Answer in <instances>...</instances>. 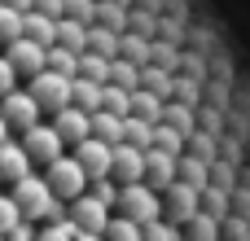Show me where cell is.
<instances>
[{"mask_svg": "<svg viewBox=\"0 0 250 241\" xmlns=\"http://www.w3.org/2000/svg\"><path fill=\"white\" fill-rule=\"evenodd\" d=\"M9 198H13V206H18V215L31 220V224H48V220H62V215H66V202H57V198L48 193L44 176H35V171H26L22 180H13Z\"/></svg>", "mask_w": 250, "mask_h": 241, "instance_id": "cell-1", "label": "cell"}, {"mask_svg": "<svg viewBox=\"0 0 250 241\" xmlns=\"http://www.w3.org/2000/svg\"><path fill=\"white\" fill-rule=\"evenodd\" d=\"M114 211L123 215V220H132V224H154V220H163V202H158V193L145 184V180H136V184H119V202H114Z\"/></svg>", "mask_w": 250, "mask_h": 241, "instance_id": "cell-2", "label": "cell"}, {"mask_svg": "<svg viewBox=\"0 0 250 241\" xmlns=\"http://www.w3.org/2000/svg\"><path fill=\"white\" fill-rule=\"evenodd\" d=\"M44 184H48V193H53L57 202H70V198H79V193L88 189V176H83V167H79L70 154H62V158H53V162L44 167Z\"/></svg>", "mask_w": 250, "mask_h": 241, "instance_id": "cell-3", "label": "cell"}, {"mask_svg": "<svg viewBox=\"0 0 250 241\" xmlns=\"http://www.w3.org/2000/svg\"><path fill=\"white\" fill-rule=\"evenodd\" d=\"M26 92H31V101L40 105V114H53V110L70 105V79H66V75H53V70L31 75V79H26Z\"/></svg>", "mask_w": 250, "mask_h": 241, "instance_id": "cell-4", "label": "cell"}, {"mask_svg": "<svg viewBox=\"0 0 250 241\" xmlns=\"http://www.w3.org/2000/svg\"><path fill=\"white\" fill-rule=\"evenodd\" d=\"M110 215H114V211H110V206H101L88 189H83L79 198H70V202H66V220L75 224V233H88V237H101V233H105V224H110Z\"/></svg>", "mask_w": 250, "mask_h": 241, "instance_id": "cell-5", "label": "cell"}, {"mask_svg": "<svg viewBox=\"0 0 250 241\" xmlns=\"http://www.w3.org/2000/svg\"><path fill=\"white\" fill-rule=\"evenodd\" d=\"M22 149H26V158H31V167H48L53 158H62L66 154V145H62V136L53 132V123H35V127H26L22 132Z\"/></svg>", "mask_w": 250, "mask_h": 241, "instance_id": "cell-6", "label": "cell"}, {"mask_svg": "<svg viewBox=\"0 0 250 241\" xmlns=\"http://www.w3.org/2000/svg\"><path fill=\"white\" fill-rule=\"evenodd\" d=\"M158 202H163V220L176 224V228L198 215V189H189L185 180H171V184L158 193Z\"/></svg>", "mask_w": 250, "mask_h": 241, "instance_id": "cell-7", "label": "cell"}, {"mask_svg": "<svg viewBox=\"0 0 250 241\" xmlns=\"http://www.w3.org/2000/svg\"><path fill=\"white\" fill-rule=\"evenodd\" d=\"M0 119L9 123V132H18V136H22V132H26V127H35L44 114H40V105L31 101V92H26V88H13V92H4V97H0Z\"/></svg>", "mask_w": 250, "mask_h": 241, "instance_id": "cell-8", "label": "cell"}, {"mask_svg": "<svg viewBox=\"0 0 250 241\" xmlns=\"http://www.w3.org/2000/svg\"><path fill=\"white\" fill-rule=\"evenodd\" d=\"M4 61L13 66V75L18 79H31V75H40L44 70V44H35V40H9L4 44Z\"/></svg>", "mask_w": 250, "mask_h": 241, "instance_id": "cell-9", "label": "cell"}, {"mask_svg": "<svg viewBox=\"0 0 250 241\" xmlns=\"http://www.w3.org/2000/svg\"><path fill=\"white\" fill-rule=\"evenodd\" d=\"M141 176H145V149L110 145V180L114 184H136Z\"/></svg>", "mask_w": 250, "mask_h": 241, "instance_id": "cell-10", "label": "cell"}, {"mask_svg": "<svg viewBox=\"0 0 250 241\" xmlns=\"http://www.w3.org/2000/svg\"><path fill=\"white\" fill-rule=\"evenodd\" d=\"M70 158L83 167V176L88 180H105L110 176V145H101V141H79V145H70Z\"/></svg>", "mask_w": 250, "mask_h": 241, "instance_id": "cell-11", "label": "cell"}, {"mask_svg": "<svg viewBox=\"0 0 250 241\" xmlns=\"http://www.w3.org/2000/svg\"><path fill=\"white\" fill-rule=\"evenodd\" d=\"M53 132L62 136V145H79V141H88V114L75 105H62V110H53Z\"/></svg>", "mask_w": 250, "mask_h": 241, "instance_id": "cell-12", "label": "cell"}, {"mask_svg": "<svg viewBox=\"0 0 250 241\" xmlns=\"http://www.w3.org/2000/svg\"><path fill=\"white\" fill-rule=\"evenodd\" d=\"M141 180H145V184H149L154 193H163V189H167V184L176 180V158L149 145V149H145V176H141Z\"/></svg>", "mask_w": 250, "mask_h": 241, "instance_id": "cell-13", "label": "cell"}, {"mask_svg": "<svg viewBox=\"0 0 250 241\" xmlns=\"http://www.w3.org/2000/svg\"><path fill=\"white\" fill-rule=\"evenodd\" d=\"M26 171H35L31 167V158H26V149H22V141H4L0 145V184H13V180H22Z\"/></svg>", "mask_w": 250, "mask_h": 241, "instance_id": "cell-14", "label": "cell"}, {"mask_svg": "<svg viewBox=\"0 0 250 241\" xmlns=\"http://www.w3.org/2000/svg\"><path fill=\"white\" fill-rule=\"evenodd\" d=\"M88 136L101 141V145H119L123 141V119L119 114H105V110H92L88 114Z\"/></svg>", "mask_w": 250, "mask_h": 241, "instance_id": "cell-15", "label": "cell"}, {"mask_svg": "<svg viewBox=\"0 0 250 241\" xmlns=\"http://www.w3.org/2000/svg\"><path fill=\"white\" fill-rule=\"evenodd\" d=\"M53 44H62V48H70V53H83V48H88V26L75 22V18H57V22H53Z\"/></svg>", "mask_w": 250, "mask_h": 241, "instance_id": "cell-16", "label": "cell"}, {"mask_svg": "<svg viewBox=\"0 0 250 241\" xmlns=\"http://www.w3.org/2000/svg\"><path fill=\"white\" fill-rule=\"evenodd\" d=\"M119 35H123V31H110V26L92 22V26H88V53H97V57L114 61V57H119Z\"/></svg>", "mask_w": 250, "mask_h": 241, "instance_id": "cell-17", "label": "cell"}, {"mask_svg": "<svg viewBox=\"0 0 250 241\" xmlns=\"http://www.w3.org/2000/svg\"><path fill=\"white\" fill-rule=\"evenodd\" d=\"M127 114H136V119H145V123H163V101L154 97V92H145V88H132V97H127Z\"/></svg>", "mask_w": 250, "mask_h": 241, "instance_id": "cell-18", "label": "cell"}, {"mask_svg": "<svg viewBox=\"0 0 250 241\" xmlns=\"http://www.w3.org/2000/svg\"><path fill=\"white\" fill-rule=\"evenodd\" d=\"M70 105H75V110H83V114H92V110L101 105V83H92V79L75 75V79H70Z\"/></svg>", "mask_w": 250, "mask_h": 241, "instance_id": "cell-19", "label": "cell"}, {"mask_svg": "<svg viewBox=\"0 0 250 241\" xmlns=\"http://www.w3.org/2000/svg\"><path fill=\"white\" fill-rule=\"evenodd\" d=\"M53 22L57 18H44V13H35V9H26L22 13V40H35V44H53Z\"/></svg>", "mask_w": 250, "mask_h": 241, "instance_id": "cell-20", "label": "cell"}, {"mask_svg": "<svg viewBox=\"0 0 250 241\" xmlns=\"http://www.w3.org/2000/svg\"><path fill=\"white\" fill-rule=\"evenodd\" d=\"M149 44H154L149 35L123 31V35H119V57H123V61H132V66H145V61H149Z\"/></svg>", "mask_w": 250, "mask_h": 241, "instance_id": "cell-21", "label": "cell"}, {"mask_svg": "<svg viewBox=\"0 0 250 241\" xmlns=\"http://www.w3.org/2000/svg\"><path fill=\"white\" fill-rule=\"evenodd\" d=\"M163 123L176 127L180 136H189V132L198 127V110H193V105H180V101H163Z\"/></svg>", "mask_w": 250, "mask_h": 241, "instance_id": "cell-22", "label": "cell"}, {"mask_svg": "<svg viewBox=\"0 0 250 241\" xmlns=\"http://www.w3.org/2000/svg\"><path fill=\"white\" fill-rule=\"evenodd\" d=\"M75 66H79V53H70V48H62V44H48V48H44V70L75 79Z\"/></svg>", "mask_w": 250, "mask_h": 241, "instance_id": "cell-23", "label": "cell"}, {"mask_svg": "<svg viewBox=\"0 0 250 241\" xmlns=\"http://www.w3.org/2000/svg\"><path fill=\"white\" fill-rule=\"evenodd\" d=\"M136 88H145V92H154L158 101H167V97H171V70H158L154 61H145V66H141V83H136Z\"/></svg>", "mask_w": 250, "mask_h": 241, "instance_id": "cell-24", "label": "cell"}, {"mask_svg": "<svg viewBox=\"0 0 250 241\" xmlns=\"http://www.w3.org/2000/svg\"><path fill=\"white\" fill-rule=\"evenodd\" d=\"M207 167H211V162H198L193 154H180V158H176V180H185L189 189L202 193V189H207Z\"/></svg>", "mask_w": 250, "mask_h": 241, "instance_id": "cell-25", "label": "cell"}, {"mask_svg": "<svg viewBox=\"0 0 250 241\" xmlns=\"http://www.w3.org/2000/svg\"><path fill=\"white\" fill-rule=\"evenodd\" d=\"M180 241H220V220L198 211L189 224H180Z\"/></svg>", "mask_w": 250, "mask_h": 241, "instance_id": "cell-26", "label": "cell"}, {"mask_svg": "<svg viewBox=\"0 0 250 241\" xmlns=\"http://www.w3.org/2000/svg\"><path fill=\"white\" fill-rule=\"evenodd\" d=\"M149 136H154V123H145V119L127 114V119H123V141H119V145H132V149H149Z\"/></svg>", "mask_w": 250, "mask_h": 241, "instance_id": "cell-27", "label": "cell"}, {"mask_svg": "<svg viewBox=\"0 0 250 241\" xmlns=\"http://www.w3.org/2000/svg\"><path fill=\"white\" fill-rule=\"evenodd\" d=\"M167 101H180V105H193V110H198V101H202V83L189 79V75H171V97H167Z\"/></svg>", "mask_w": 250, "mask_h": 241, "instance_id": "cell-28", "label": "cell"}, {"mask_svg": "<svg viewBox=\"0 0 250 241\" xmlns=\"http://www.w3.org/2000/svg\"><path fill=\"white\" fill-rule=\"evenodd\" d=\"M75 75H83V79H92V83H105V79H110V61L83 48V53H79V66H75Z\"/></svg>", "mask_w": 250, "mask_h": 241, "instance_id": "cell-29", "label": "cell"}, {"mask_svg": "<svg viewBox=\"0 0 250 241\" xmlns=\"http://www.w3.org/2000/svg\"><path fill=\"white\" fill-rule=\"evenodd\" d=\"M105 83H114V88H123V92H132L136 83H141V66H132V61H123V57H114L110 61V79Z\"/></svg>", "mask_w": 250, "mask_h": 241, "instance_id": "cell-30", "label": "cell"}, {"mask_svg": "<svg viewBox=\"0 0 250 241\" xmlns=\"http://www.w3.org/2000/svg\"><path fill=\"white\" fill-rule=\"evenodd\" d=\"M149 145H154V149H163V154H171V158H180V154H185V136H180L176 127H167V123H158V127H154Z\"/></svg>", "mask_w": 250, "mask_h": 241, "instance_id": "cell-31", "label": "cell"}, {"mask_svg": "<svg viewBox=\"0 0 250 241\" xmlns=\"http://www.w3.org/2000/svg\"><path fill=\"white\" fill-rule=\"evenodd\" d=\"M198 211L211 215V220H224V211H229V193L215 189V184H207V189L198 193Z\"/></svg>", "mask_w": 250, "mask_h": 241, "instance_id": "cell-32", "label": "cell"}, {"mask_svg": "<svg viewBox=\"0 0 250 241\" xmlns=\"http://www.w3.org/2000/svg\"><path fill=\"white\" fill-rule=\"evenodd\" d=\"M92 22H101V26H110V31H123V26H127V4L97 0V18H92Z\"/></svg>", "mask_w": 250, "mask_h": 241, "instance_id": "cell-33", "label": "cell"}, {"mask_svg": "<svg viewBox=\"0 0 250 241\" xmlns=\"http://www.w3.org/2000/svg\"><path fill=\"white\" fill-rule=\"evenodd\" d=\"M127 97H132V92H123V88H114V83H101V105H97V110L127 119Z\"/></svg>", "mask_w": 250, "mask_h": 241, "instance_id": "cell-34", "label": "cell"}, {"mask_svg": "<svg viewBox=\"0 0 250 241\" xmlns=\"http://www.w3.org/2000/svg\"><path fill=\"white\" fill-rule=\"evenodd\" d=\"M101 241H141V224H132V220H123V215H110Z\"/></svg>", "mask_w": 250, "mask_h": 241, "instance_id": "cell-35", "label": "cell"}, {"mask_svg": "<svg viewBox=\"0 0 250 241\" xmlns=\"http://www.w3.org/2000/svg\"><path fill=\"white\" fill-rule=\"evenodd\" d=\"M35 241H75V224L62 215V220H48L35 228Z\"/></svg>", "mask_w": 250, "mask_h": 241, "instance_id": "cell-36", "label": "cell"}, {"mask_svg": "<svg viewBox=\"0 0 250 241\" xmlns=\"http://www.w3.org/2000/svg\"><path fill=\"white\" fill-rule=\"evenodd\" d=\"M149 61H154L158 70H171V75H176V66H180V53H176V44H163V40H154V44H149Z\"/></svg>", "mask_w": 250, "mask_h": 241, "instance_id": "cell-37", "label": "cell"}, {"mask_svg": "<svg viewBox=\"0 0 250 241\" xmlns=\"http://www.w3.org/2000/svg\"><path fill=\"white\" fill-rule=\"evenodd\" d=\"M62 18H75V22L92 26V18H97V0H62Z\"/></svg>", "mask_w": 250, "mask_h": 241, "instance_id": "cell-38", "label": "cell"}, {"mask_svg": "<svg viewBox=\"0 0 250 241\" xmlns=\"http://www.w3.org/2000/svg\"><path fill=\"white\" fill-rule=\"evenodd\" d=\"M18 35H22V13L9 9V4H0V44H9Z\"/></svg>", "mask_w": 250, "mask_h": 241, "instance_id": "cell-39", "label": "cell"}, {"mask_svg": "<svg viewBox=\"0 0 250 241\" xmlns=\"http://www.w3.org/2000/svg\"><path fill=\"white\" fill-rule=\"evenodd\" d=\"M88 193H92L101 206H110V211H114V202H119V184H114L110 176H105V180H88Z\"/></svg>", "mask_w": 250, "mask_h": 241, "instance_id": "cell-40", "label": "cell"}, {"mask_svg": "<svg viewBox=\"0 0 250 241\" xmlns=\"http://www.w3.org/2000/svg\"><path fill=\"white\" fill-rule=\"evenodd\" d=\"M141 241H180V228L167 224V220H154V224L141 228Z\"/></svg>", "mask_w": 250, "mask_h": 241, "instance_id": "cell-41", "label": "cell"}, {"mask_svg": "<svg viewBox=\"0 0 250 241\" xmlns=\"http://www.w3.org/2000/svg\"><path fill=\"white\" fill-rule=\"evenodd\" d=\"M18 220H22V215H18L13 198H9V193H0V237H4V233H9V228H13Z\"/></svg>", "mask_w": 250, "mask_h": 241, "instance_id": "cell-42", "label": "cell"}, {"mask_svg": "<svg viewBox=\"0 0 250 241\" xmlns=\"http://www.w3.org/2000/svg\"><path fill=\"white\" fill-rule=\"evenodd\" d=\"M4 241H35V224H31V220H18V224L4 233Z\"/></svg>", "mask_w": 250, "mask_h": 241, "instance_id": "cell-43", "label": "cell"}, {"mask_svg": "<svg viewBox=\"0 0 250 241\" xmlns=\"http://www.w3.org/2000/svg\"><path fill=\"white\" fill-rule=\"evenodd\" d=\"M180 66H185L189 79H198V83L207 79V61H202V57H180Z\"/></svg>", "mask_w": 250, "mask_h": 241, "instance_id": "cell-44", "label": "cell"}, {"mask_svg": "<svg viewBox=\"0 0 250 241\" xmlns=\"http://www.w3.org/2000/svg\"><path fill=\"white\" fill-rule=\"evenodd\" d=\"M13 88H18V75H13V66L4 61V53H0V97L13 92Z\"/></svg>", "mask_w": 250, "mask_h": 241, "instance_id": "cell-45", "label": "cell"}, {"mask_svg": "<svg viewBox=\"0 0 250 241\" xmlns=\"http://www.w3.org/2000/svg\"><path fill=\"white\" fill-rule=\"evenodd\" d=\"M31 9L44 18H62V0H31Z\"/></svg>", "mask_w": 250, "mask_h": 241, "instance_id": "cell-46", "label": "cell"}, {"mask_svg": "<svg viewBox=\"0 0 250 241\" xmlns=\"http://www.w3.org/2000/svg\"><path fill=\"white\" fill-rule=\"evenodd\" d=\"M0 4H9V9H18V13H26V9H31V0H0Z\"/></svg>", "mask_w": 250, "mask_h": 241, "instance_id": "cell-47", "label": "cell"}, {"mask_svg": "<svg viewBox=\"0 0 250 241\" xmlns=\"http://www.w3.org/2000/svg\"><path fill=\"white\" fill-rule=\"evenodd\" d=\"M4 141H9V123L0 119V145H4Z\"/></svg>", "mask_w": 250, "mask_h": 241, "instance_id": "cell-48", "label": "cell"}, {"mask_svg": "<svg viewBox=\"0 0 250 241\" xmlns=\"http://www.w3.org/2000/svg\"><path fill=\"white\" fill-rule=\"evenodd\" d=\"M75 241H101V237H88V233H75Z\"/></svg>", "mask_w": 250, "mask_h": 241, "instance_id": "cell-49", "label": "cell"}, {"mask_svg": "<svg viewBox=\"0 0 250 241\" xmlns=\"http://www.w3.org/2000/svg\"><path fill=\"white\" fill-rule=\"evenodd\" d=\"M0 241H4V237H0Z\"/></svg>", "mask_w": 250, "mask_h": 241, "instance_id": "cell-50", "label": "cell"}]
</instances>
